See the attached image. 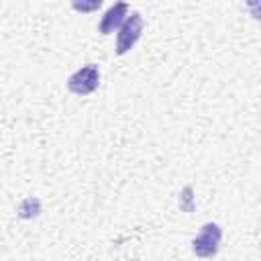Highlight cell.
<instances>
[{
    "label": "cell",
    "instance_id": "6da1fadb",
    "mask_svg": "<svg viewBox=\"0 0 261 261\" xmlns=\"http://www.w3.org/2000/svg\"><path fill=\"white\" fill-rule=\"evenodd\" d=\"M143 27H145V22L139 12H130V16H126L122 20L118 37H116V55H124L128 49H133V45L143 35Z\"/></svg>",
    "mask_w": 261,
    "mask_h": 261
},
{
    "label": "cell",
    "instance_id": "7a4b0ae2",
    "mask_svg": "<svg viewBox=\"0 0 261 261\" xmlns=\"http://www.w3.org/2000/svg\"><path fill=\"white\" fill-rule=\"evenodd\" d=\"M100 84V71H98V65L90 63V65H84L82 69H77L75 73L69 75L67 80V90L77 94V96H86V94H92Z\"/></svg>",
    "mask_w": 261,
    "mask_h": 261
},
{
    "label": "cell",
    "instance_id": "3957f363",
    "mask_svg": "<svg viewBox=\"0 0 261 261\" xmlns=\"http://www.w3.org/2000/svg\"><path fill=\"white\" fill-rule=\"evenodd\" d=\"M220 239H222V230L218 224L214 222H208L202 226L200 234L194 239L192 243V249L198 257H214L216 251H218V245H220Z\"/></svg>",
    "mask_w": 261,
    "mask_h": 261
},
{
    "label": "cell",
    "instance_id": "277c9868",
    "mask_svg": "<svg viewBox=\"0 0 261 261\" xmlns=\"http://www.w3.org/2000/svg\"><path fill=\"white\" fill-rule=\"evenodd\" d=\"M126 12H128L126 2H116L114 6H110L106 10V14L102 16V20H100V33L110 35L114 29H118L122 24V20L126 18Z\"/></svg>",
    "mask_w": 261,
    "mask_h": 261
},
{
    "label": "cell",
    "instance_id": "5b68a950",
    "mask_svg": "<svg viewBox=\"0 0 261 261\" xmlns=\"http://www.w3.org/2000/svg\"><path fill=\"white\" fill-rule=\"evenodd\" d=\"M41 212V202L37 198H27L18 206V216L20 218H35Z\"/></svg>",
    "mask_w": 261,
    "mask_h": 261
},
{
    "label": "cell",
    "instance_id": "8992f818",
    "mask_svg": "<svg viewBox=\"0 0 261 261\" xmlns=\"http://www.w3.org/2000/svg\"><path fill=\"white\" fill-rule=\"evenodd\" d=\"M102 2L104 0H71V6L77 12H94L102 6Z\"/></svg>",
    "mask_w": 261,
    "mask_h": 261
}]
</instances>
